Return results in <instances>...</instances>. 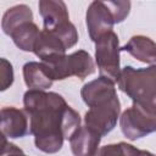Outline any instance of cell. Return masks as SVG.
<instances>
[{
	"instance_id": "cell-8",
	"label": "cell",
	"mask_w": 156,
	"mask_h": 156,
	"mask_svg": "<svg viewBox=\"0 0 156 156\" xmlns=\"http://www.w3.org/2000/svg\"><path fill=\"white\" fill-rule=\"evenodd\" d=\"M1 133L7 139L23 138L30 134V126L28 123V115L24 110L13 106L2 107L0 111Z\"/></svg>"
},
{
	"instance_id": "cell-16",
	"label": "cell",
	"mask_w": 156,
	"mask_h": 156,
	"mask_svg": "<svg viewBox=\"0 0 156 156\" xmlns=\"http://www.w3.org/2000/svg\"><path fill=\"white\" fill-rule=\"evenodd\" d=\"M134 145L121 141L117 144H108L99 149L96 156H132Z\"/></svg>"
},
{
	"instance_id": "cell-15",
	"label": "cell",
	"mask_w": 156,
	"mask_h": 156,
	"mask_svg": "<svg viewBox=\"0 0 156 156\" xmlns=\"http://www.w3.org/2000/svg\"><path fill=\"white\" fill-rule=\"evenodd\" d=\"M38 26L34 22H26L18 26L9 37L12 39L15 45L22 51H33L35 43L40 35Z\"/></svg>"
},
{
	"instance_id": "cell-4",
	"label": "cell",
	"mask_w": 156,
	"mask_h": 156,
	"mask_svg": "<svg viewBox=\"0 0 156 156\" xmlns=\"http://www.w3.org/2000/svg\"><path fill=\"white\" fill-rule=\"evenodd\" d=\"M41 62L54 80H63L72 76L84 79L95 72L94 60L85 50H77L69 55H57Z\"/></svg>"
},
{
	"instance_id": "cell-1",
	"label": "cell",
	"mask_w": 156,
	"mask_h": 156,
	"mask_svg": "<svg viewBox=\"0 0 156 156\" xmlns=\"http://www.w3.org/2000/svg\"><path fill=\"white\" fill-rule=\"evenodd\" d=\"M23 106L34 144L45 154L58 152L63 141L69 140L82 123L79 113L54 91L28 89L23 95Z\"/></svg>"
},
{
	"instance_id": "cell-17",
	"label": "cell",
	"mask_w": 156,
	"mask_h": 156,
	"mask_svg": "<svg viewBox=\"0 0 156 156\" xmlns=\"http://www.w3.org/2000/svg\"><path fill=\"white\" fill-rule=\"evenodd\" d=\"M105 2L108 6V9L111 10L116 23L123 22L127 18V16L129 15V11H130V1L116 0V1H105Z\"/></svg>"
},
{
	"instance_id": "cell-20",
	"label": "cell",
	"mask_w": 156,
	"mask_h": 156,
	"mask_svg": "<svg viewBox=\"0 0 156 156\" xmlns=\"http://www.w3.org/2000/svg\"><path fill=\"white\" fill-rule=\"evenodd\" d=\"M132 156H156L155 154L150 152V151H146V150H140L138 147H134L133 152H132Z\"/></svg>"
},
{
	"instance_id": "cell-12",
	"label": "cell",
	"mask_w": 156,
	"mask_h": 156,
	"mask_svg": "<svg viewBox=\"0 0 156 156\" xmlns=\"http://www.w3.org/2000/svg\"><path fill=\"white\" fill-rule=\"evenodd\" d=\"M22 72L24 83L30 90H46L51 88L54 83V79L41 61L26 62L22 67Z\"/></svg>"
},
{
	"instance_id": "cell-13",
	"label": "cell",
	"mask_w": 156,
	"mask_h": 156,
	"mask_svg": "<svg viewBox=\"0 0 156 156\" xmlns=\"http://www.w3.org/2000/svg\"><path fill=\"white\" fill-rule=\"evenodd\" d=\"M66 50L67 48L57 35L43 29L35 43L33 52L35 54L37 57L44 61L46 58H50L57 55H65Z\"/></svg>"
},
{
	"instance_id": "cell-18",
	"label": "cell",
	"mask_w": 156,
	"mask_h": 156,
	"mask_svg": "<svg viewBox=\"0 0 156 156\" xmlns=\"http://www.w3.org/2000/svg\"><path fill=\"white\" fill-rule=\"evenodd\" d=\"M0 67H1V88H0V90L5 91L13 83V68H12V65L4 57L0 60Z\"/></svg>"
},
{
	"instance_id": "cell-14",
	"label": "cell",
	"mask_w": 156,
	"mask_h": 156,
	"mask_svg": "<svg viewBox=\"0 0 156 156\" xmlns=\"http://www.w3.org/2000/svg\"><path fill=\"white\" fill-rule=\"evenodd\" d=\"M26 22H33V12L29 6L20 4L5 11L1 20V28L6 35H10L18 26Z\"/></svg>"
},
{
	"instance_id": "cell-2",
	"label": "cell",
	"mask_w": 156,
	"mask_h": 156,
	"mask_svg": "<svg viewBox=\"0 0 156 156\" xmlns=\"http://www.w3.org/2000/svg\"><path fill=\"white\" fill-rule=\"evenodd\" d=\"M115 84L105 77H99L80 89V96L89 107L84 116V126L101 136L112 132L119 118L121 102Z\"/></svg>"
},
{
	"instance_id": "cell-11",
	"label": "cell",
	"mask_w": 156,
	"mask_h": 156,
	"mask_svg": "<svg viewBox=\"0 0 156 156\" xmlns=\"http://www.w3.org/2000/svg\"><path fill=\"white\" fill-rule=\"evenodd\" d=\"M121 51H127L140 62L155 65L156 63V43L146 35H133Z\"/></svg>"
},
{
	"instance_id": "cell-6",
	"label": "cell",
	"mask_w": 156,
	"mask_h": 156,
	"mask_svg": "<svg viewBox=\"0 0 156 156\" xmlns=\"http://www.w3.org/2000/svg\"><path fill=\"white\" fill-rule=\"evenodd\" d=\"M119 127L129 140H136L156 132V115L133 104L119 116Z\"/></svg>"
},
{
	"instance_id": "cell-3",
	"label": "cell",
	"mask_w": 156,
	"mask_h": 156,
	"mask_svg": "<svg viewBox=\"0 0 156 156\" xmlns=\"http://www.w3.org/2000/svg\"><path fill=\"white\" fill-rule=\"evenodd\" d=\"M117 85L133 104L156 115V63L149 67L122 68Z\"/></svg>"
},
{
	"instance_id": "cell-7",
	"label": "cell",
	"mask_w": 156,
	"mask_h": 156,
	"mask_svg": "<svg viewBox=\"0 0 156 156\" xmlns=\"http://www.w3.org/2000/svg\"><path fill=\"white\" fill-rule=\"evenodd\" d=\"M85 23L91 41H96L104 34L112 32L116 24L113 15L105 1H93L87 9Z\"/></svg>"
},
{
	"instance_id": "cell-5",
	"label": "cell",
	"mask_w": 156,
	"mask_h": 156,
	"mask_svg": "<svg viewBox=\"0 0 156 156\" xmlns=\"http://www.w3.org/2000/svg\"><path fill=\"white\" fill-rule=\"evenodd\" d=\"M119 52L118 35L113 30L104 34L95 41V62L100 77L117 83L122 71L119 66Z\"/></svg>"
},
{
	"instance_id": "cell-10",
	"label": "cell",
	"mask_w": 156,
	"mask_h": 156,
	"mask_svg": "<svg viewBox=\"0 0 156 156\" xmlns=\"http://www.w3.org/2000/svg\"><path fill=\"white\" fill-rule=\"evenodd\" d=\"M68 141L71 145V151L74 156H96L101 135L87 126H80Z\"/></svg>"
},
{
	"instance_id": "cell-19",
	"label": "cell",
	"mask_w": 156,
	"mask_h": 156,
	"mask_svg": "<svg viewBox=\"0 0 156 156\" xmlns=\"http://www.w3.org/2000/svg\"><path fill=\"white\" fill-rule=\"evenodd\" d=\"M1 156H27L21 147L17 145L7 141V138L2 135V147H1Z\"/></svg>"
},
{
	"instance_id": "cell-9",
	"label": "cell",
	"mask_w": 156,
	"mask_h": 156,
	"mask_svg": "<svg viewBox=\"0 0 156 156\" xmlns=\"http://www.w3.org/2000/svg\"><path fill=\"white\" fill-rule=\"evenodd\" d=\"M38 6L45 30H54L71 22L67 6L61 0H40Z\"/></svg>"
}]
</instances>
